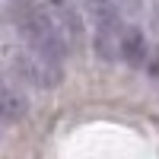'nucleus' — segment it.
<instances>
[{"instance_id": "1", "label": "nucleus", "mask_w": 159, "mask_h": 159, "mask_svg": "<svg viewBox=\"0 0 159 159\" xmlns=\"http://www.w3.org/2000/svg\"><path fill=\"white\" fill-rule=\"evenodd\" d=\"M10 7V19L16 25V32L22 38V45L35 51L38 57H45L48 64L64 70V57H67V45L57 32V25L51 22L45 7L38 0H7Z\"/></svg>"}, {"instance_id": "2", "label": "nucleus", "mask_w": 159, "mask_h": 159, "mask_svg": "<svg viewBox=\"0 0 159 159\" xmlns=\"http://www.w3.org/2000/svg\"><path fill=\"white\" fill-rule=\"evenodd\" d=\"M38 3L45 7L51 22L57 25L67 51L86 45V19H83V3L80 0H38Z\"/></svg>"}, {"instance_id": "3", "label": "nucleus", "mask_w": 159, "mask_h": 159, "mask_svg": "<svg viewBox=\"0 0 159 159\" xmlns=\"http://www.w3.org/2000/svg\"><path fill=\"white\" fill-rule=\"evenodd\" d=\"M10 64L13 70H16V76L22 80V83H32L38 89H48V86H57L64 70L54 67V64H48L45 57H38L35 51H29L25 45H16L10 51Z\"/></svg>"}, {"instance_id": "4", "label": "nucleus", "mask_w": 159, "mask_h": 159, "mask_svg": "<svg viewBox=\"0 0 159 159\" xmlns=\"http://www.w3.org/2000/svg\"><path fill=\"white\" fill-rule=\"evenodd\" d=\"M118 57L127 61L130 67H147L150 64V45L137 25H124L121 38H118Z\"/></svg>"}, {"instance_id": "5", "label": "nucleus", "mask_w": 159, "mask_h": 159, "mask_svg": "<svg viewBox=\"0 0 159 159\" xmlns=\"http://www.w3.org/2000/svg\"><path fill=\"white\" fill-rule=\"evenodd\" d=\"M25 111H29L25 96L10 83V80L0 76V124H16V121L25 118Z\"/></svg>"}, {"instance_id": "6", "label": "nucleus", "mask_w": 159, "mask_h": 159, "mask_svg": "<svg viewBox=\"0 0 159 159\" xmlns=\"http://www.w3.org/2000/svg\"><path fill=\"white\" fill-rule=\"evenodd\" d=\"M115 7L121 13H140L143 10V0H115Z\"/></svg>"}]
</instances>
